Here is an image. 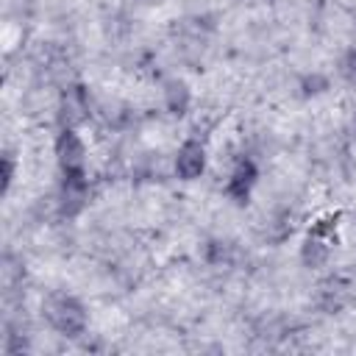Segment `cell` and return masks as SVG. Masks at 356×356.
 I'll list each match as a JSON object with an SVG mask.
<instances>
[{
    "label": "cell",
    "instance_id": "cell-1",
    "mask_svg": "<svg viewBox=\"0 0 356 356\" xmlns=\"http://www.w3.org/2000/svg\"><path fill=\"white\" fill-rule=\"evenodd\" d=\"M44 317L61 337H81L86 331V309L78 298L56 292L44 300Z\"/></svg>",
    "mask_w": 356,
    "mask_h": 356
},
{
    "label": "cell",
    "instance_id": "cell-2",
    "mask_svg": "<svg viewBox=\"0 0 356 356\" xmlns=\"http://www.w3.org/2000/svg\"><path fill=\"white\" fill-rule=\"evenodd\" d=\"M337 228H339V214H328V217H320L306 239H303V248H300V259L306 267H320L328 261L331 256V248L337 245Z\"/></svg>",
    "mask_w": 356,
    "mask_h": 356
},
{
    "label": "cell",
    "instance_id": "cell-3",
    "mask_svg": "<svg viewBox=\"0 0 356 356\" xmlns=\"http://www.w3.org/2000/svg\"><path fill=\"white\" fill-rule=\"evenodd\" d=\"M56 159L61 175H86V147L75 134V128H61L56 139Z\"/></svg>",
    "mask_w": 356,
    "mask_h": 356
},
{
    "label": "cell",
    "instance_id": "cell-4",
    "mask_svg": "<svg viewBox=\"0 0 356 356\" xmlns=\"http://www.w3.org/2000/svg\"><path fill=\"white\" fill-rule=\"evenodd\" d=\"M86 114H89V92H86V86H81V83L67 86L64 95H61V103H58V120H61V125L64 128H72V125L83 122Z\"/></svg>",
    "mask_w": 356,
    "mask_h": 356
},
{
    "label": "cell",
    "instance_id": "cell-5",
    "mask_svg": "<svg viewBox=\"0 0 356 356\" xmlns=\"http://www.w3.org/2000/svg\"><path fill=\"white\" fill-rule=\"evenodd\" d=\"M256 178H259V170L250 159H239L225 181V195L234 200V203H248L253 186H256Z\"/></svg>",
    "mask_w": 356,
    "mask_h": 356
},
{
    "label": "cell",
    "instance_id": "cell-6",
    "mask_svg": "<svg viewBox=\"0 0 356 356\" xmlns=\"http://www.w3.org/2000/svg\"><path fill=\"white\" fill-rule=\"evenodd\" d=\"M203 170H206V147H203V142L186 139L178 147V153H175V172H178V178L195 181V178H200Z\"/></svg>",
    "mask_w": 356,
    "mask_h": 356
},
{
    "label": "cell",
    "instance_id": "cell-7",
    "mask_svg": "<svg viewBox=\"0 0 356 356\" xmlns=\"http://www.w3.org/2000/svg\"><path fill=\"white\" fill-rule=\"evenodd\" d=\"M86 200H89L86 175H61V211L72 217L86 206Z\"/></svg>",
    "mask_w": 356,
    "mask_h": 356
},
{
    "label": "cell",
    "instance_id": "cell-8",
    "mask_svg": "<svg viewBox=\"0 0 356 356\" xmlns=\"http://www.w3.org/2000/svg\"><path fill=\"white\" fill-rule=\"evenodd\" d=\"M348 300H350V286L345 284L342 275H331L328 281H323V284L317 286V303H320L325 312H337V309H342Z\"/></svg>",
    "mask_w": 356,
    "mask_h": 356
},
{
    "label": "cell",
    "instance_id": "cell-9",
    "mask_svg": "<svg viewBox=\"0 0 356 356\" xmlns=\"http://www.w3.org/2000/svg\"><path fill=\"white\" fill-rule=\"evenodd\" d=\"M164 97H167V108L172 114H186V108H189V89H186V83L170 81L167 89H164Z\"/></svg>",
    "mask_w": 356,
    "mask_h": 356
},
{
    "label": "cell",
    "instance_id": "cell-10",
    "mask_svg": "<svg viewBox=\"0 0 356 356\" xmlns=\"http://www.w3.org/2000/svg\"><path fill=\"white\" fill-rule=\"evenodd\" d=\"M339 70H342V78H345L350 86H356V47H350V50L345 53Z\"/></svg>",
    "mask_w": 356,
    "mask_h": 356
},
{
    "label": "cell",
    "instance_id": "cell-11",
    "mask_svg": "<svg viewBox=\"0 0 356 356\" xmlns=\"http://www.w3.org/2000/svg\"><path fill=\"white\" fill-rule=\"evenodd\" d=\"M3 167H6V170H3V186L8 189V186H11V178H14V161H11L8 153L3 156Z\"/></svg>",
    "mask_w": 356,
    "mask_h": 356
}]
</instances>
